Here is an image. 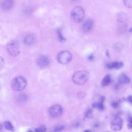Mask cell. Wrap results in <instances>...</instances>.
<instances>
[{"instance_id":"obj_12","label":"cell","mask_w":132,"mask_h":132,"mask_svg":"<svg viewBox=\"0 0 132 132\" xmlns=\"http://www.w3.org/2000/svg\"><path fill=\"white\" fill-rule=\"evenodd\" d=\"M105 100V97L103 96H101L100 98L99 102H95L92 105V107L94 108H97L100 111H102L104 109V103Z\"/></svg>"},{"instance_id":"obj_1","label":"cell","mask_w":132,"mask_h":132,"mask_svg":"<svg viewBox=\"0 0 132 132\" xmlns=\"http://www.w3.org/2000/svg\"><path fill=\"white\" fill-rule=\"evenodd\" d=\"M89 73L85 71H81L75 73L72 77V80L75 84L80 85L84 84L88 79Z\"/></svg>"},{"instance_id":"obj_9","label":"cell","mask_w":132,"mask_h":132,"mask_svg":"<svg viewBox=\"0 0 132 132\" xmlns=\"http://www.w3.org/2000/svg\"><path fill=\"white\" fill-rule=\"evenodd\" d=\"M123 65V63L122 62L115 61L111 63H107L106 66L107 68L109 69H114L118 70L122 68Z\"/></svg>"},{"instance_id":"obj_11","label":"cell","mask_w":132,"mask_h":132,"mask_svg":"<svg viewBox=\"0 0 132 132\" xmlns=\"http://www.w3.org/2000/svg\"><path fill=\"white\" fill-rule=\"evenodd\" d=\"M118 80L120 84H128L130 83L131 79L126 74L122 73L119 75Z\"/></svg>"},{"instance_id":"obj_34","label":"cell","mask_w":132,"mask_h":132,"mask_svg":"<svg viewBox=\"0 0 132 132\" xmlns=\"http://www.w3.org/2000/svg\"><path fill=\"white\" fill-rule=\"evenodd\" d=\"M72 1H76L77 0H72Z\"/></svg>"},{"instance_id":"obj_2","label":"cell","mask_w":132,"mask_h":132,"mask_svg":"<svg viewBox=\"0 0 132 132\" xmlns=\"http://www.w3.org/2000/svg\"><path fill=\"white\" fill-rule=\"evenodd\" d=\"M6 49L10 55L13 57L17 56L20 52V44L16 40H10L7 44Z\"/></svg>"},{"instance_id":"obj_28","label":"cell","mask_w":132,"mask_h":132,"mask_svg":"<svg viewBox=\"0 0 132 132\" xmlns=\"http://www.w3.org/2000/svg\"><path fill=\"white\" fill-rule=\"evenodd\" d=\"M127 100L129 103L131 104H132V98L131 95H129L128 96L127 98Z\"/></svg>"},{"instance_id":"obj_10","label":"cell","mask_w":132,"mask_h":132,"mask_svg":"<svg viewBox=\"0 0 132 132\" xmlns=\"http://www.w3.org/2000/svg\"><path fill=\"white\" fill-rule=\"evenodd\" d=\"M13 5L14 2L12 0H5L1 3L0 6L3 10H8L12 9Z\"/></svg>"},{"instance_id":"obj_4","label":"cell","mask_w":132,"mask_h":132,"mask_svg":"<svg viewBox=\"0 0 132 132\" xmlns=\"http://www.w3.org/2000/svg\"><path fill=\"white\" fill-rule=\"evenodd\" d=\"M85 12L83 9L79 6L74 8L72 10L71 16L72 20L75 22L79 23L83 19Z\"/></svg>"},{"instance_id":"obj_29","label":"cell","mask_w":132,"mask_h":132,"mask_svg":"<svg viewBox=\"0 0 132 132\" xmlns=\"http://www.w3.org/2000/svg\"><path fill=\"white\" fill-rule=\"evenodd\" d=\"M88 58L90 61L92 60L94 58L93 55V54H91L89 55L88 56Z\"/></svg>"},{"instance_id":"obj_20","label":"cell","mask_w":132,"mask_h":132,"mask_svg":"<svg viewBox=\"0 0 132 132\" xmlns=\"http://www.w3.org/2000/svg\"><path fill=\"white\" fill-rule=\"evenodd\" d=\"M57 33L58 39L59 41L62 43L65 42L66 40V39L63 36L61 29H57Z\"/></svg>"},{"instance_id":"obj_33","label":"cell","mask_w":132,"mask_h":132,"mask_svg":"<svg viewBox=\"0 0 132 132\" xmlns=\"http://www.w3.org/2000/svg\"><path fill=\"white\" fill-rule=\"evenodd\" d=\"M132 31V28H131L129 30V32H131Z\"/></svg>"},{"instance_id":"obj_7","label":"cell","mask_w":132,"mask_h":132,"mask_svg":"<svg viewBox=\"0 0 132 132\" xmlns=\"http://www.w3.org/2000/svg\"><path fill=\"white\" fill-rule=\"evenodd\" d=\"M123 122V121L122 118L118 117H116L111 121V128L114 131H119L122 127Z\"/></svg>"},{"instance_id":"obj_26","label":"cell","mask_w":132,"mask_h":132,"mask_svg":"<svg viewBox=\"0 0 132 132\" xmlns=\"http://www.w3.org/2000/svg\"><path fill=\"white\" fill-rule=\"evenodd\" d=\"M4 64V60L3 58L0 56V70L3 67Z\"/></svg>"},{"instance_id":"obj_16","label":"cell","mask_w":132,"mask_h":132,"mask_svg":"<svg viewBox=\"0 0 132 132\" xmlns=\"http://www.w3.org/2000/svg\"><path fill=\"white\" fill-rule=\"evenodd\" d=\"M111 79L110 74L106 75L103 78L101 82V84L103 87H105L109 85L111 82Z\"/></svg>"},{"instance_id":"obj_27","label":"cell","mask_w":132,"mask_h":132,"mask_svg":"<svg viewBox=\"0 0 132 132\" xmlns=\"http://www.w3.org/2000/svg\"><path fill=\"white\" fill-rule=\"evenodd\" d=\"M85 95V93L84 92H80L78 94V96L81 98H83L84 97Z\"/></svg>"},{"instance_id":"obj_30","label":"cell","mask_w":132,"mask_h":132,"mask_svg":"<svg viewBox=\"0 0 132 132\" xmlns=\"http://www.w3.org/2000/svg\"><path fill=\"white\" fill-rule=\"evenodd\" d=\"M105 54L107 57L108 58H109L110 57V54L109 51L107 49L106 50Z\"/></svg>"},{"instance_id":"obj_32","label":"cell","mask_w":132,"mask_h":132,"mask_svg":"<svg viewBox=\"0 0 132 132\" xmlns=\"http://www.w3.org/2000/svg\"><path fill=\"white\" fill-rule=\"evenodd\" d=\"M2 129V126L1 124L0 123V130H1Z\"/></svg>"},{"instance_id":"obj_24","label":"cell","mask_w":132,"mask_h":132,"mask_svg":"<svg viewBox=\"0 0 132 132\" xmlns=\"http://www.w3.org/2000/svg\"><path fill=\"white\" fill-rule=\"evenodd\" d=\"M132 117L130 115L128 116L127 119V126L128 129H131L132 128Z\"/></svg>"},{"instance_id":"obj_22","label":"cell","mask_w":132,"mask_h":132,"mask_svg":"<svg viewBox=\"0 0 132 132\" xmlns=\"http://www.w3.org/2000/svg\"><path fill=\"white\" fill-rule=\"evenodd\" d=\"M27 99V96L24 94H21L19 95L18 97L19 101L20 102H23L26 101Z\"/></svg>"},{"instance_id":"obj_8","label":"cell","mask_w":132,"mask_h":132,"mask_svg":"<svg viewBox=\"0 0 132 132\" xmlns=\"http://www.w3.org/2000/svg\"><path fill=\"white\" fill-rule=\"evenodd\" d=\"M50 62L48 57L44 55L39 56L37 59V63L39 66L41 68H44L47 66Z\"/></svg>"},{"instance_id":"obj_6","label":"cell","mask_w":132,"mask_h":132,"mask_svg":"<svg viewBox=\"0 0 132 132\" xmlns=\"http://www.w3.org/2000/svg\"><path fill=\"white\" fill-rule=\"evenodd\" d=\"M62 106L58 104H56L51 106L49 109L48 113L50 116L54 118H56L60 116L63 112Z\"/></svg>"},{"instance_id":"obj_14","label":"cell","mask_w":132,"mask_h":132,"mask_svg":"<svg viewBox=\"0 0 132 132\" xmlns=\"http://www.w3.org/2000/svg\"><path fill=\"white\" fill-rule=\"evenodd\" d=\"M117 21L120 23H123L128 20V15L126 13L120 12L117 13L116 15Z\"/></svg>"},{"instance_id":"obj_13","label":"cell","mask_w":132,"mask_h":132,"mask_svg":"<svg viewBox=\"0 0 132 132\" xmlns=\"http://www.w3.org/2000/svg\"><path fill=\"white\" fill-rule=\"evenodd\" d=\"M93 22L92 20L88 19L86 20L83 23L82 28L84 32H87L89 31L93 27Z\"/></svg>"},{"instance_id":"obj_15","label":"cell","mask_w":132,"mask_h":132,"mask_svg":"<svg viewBox=\"0 0 132 132\" xmlns=\"http://www.w3.org/2000/svg\"><path fill=\"white\" fill-rule=\"evenodd\" d=\"M23 43L24 44L27 45H30L35 42L36 39L33 35H29L26 36L23 40Z\"/></svg>"},{"instance_id":"obj_19","label":"cell","mask_w":132,"mask_h":132,"mask_svg":"<svg viewBox=\"0 0 132 132\" xmlns=\"http://www.w3.org/2000/svg\"><path fill=\"white\" fill-rule=\"evenodd\" d=\"M93 117V111L91 109H87L85 113L84 120L86 118H92Z\"/></svg>"},{"instance_id":"obj_17","label":"cell","mask_w":132,"mask_h":132,"mask_svg":"<svg viewBox=\"0 0 132 132\" xmlns=\"http://www.w3.org/2000/svg\"><path fill=\"white\" fill-rule=\"evenodd\" d=\"M125 98L123 97L118 101H113L111 103V105L114 108H117L119 106L121 103L125 101Z\"/></svg>"},{"instance_id":"obj_23","label":"cell","mask_w":132,"mask_h":132,"mask_svg":"<svg viewBox=\"0 0 132 132\" xmlns=\"http://www.w3.org/2000/svg\"><path fill=\"white\" fill-rule=\"evenodd\" d=\"M47 129L46 127L44 125H42L36 128L35 130V132H45Z\"/></svg>"},{"instance_id":"obj_25","label":"cell","mask_w":132,"mask_h":132,"mask_svg":"<svg viewBox=\"0 0 132 132\" xmlns=\"http://www.w3.org/2000/svg\"><path fill=\"white\" fill-rule=\"evenodd\" d=\"M64 128V126L63 125H59L55 127L53 130L54 131H59L63 130Z\"/></svg>"},{"instance_id":"obj_5","label":"cell","mask_w":132,"mask_h":132,"mask_svg":"<svg viewBox=\"0 0 132 132\" xmlns=\"http://www.w3.org/2000/svg\"><path fill=\"white\" fill-rule=\"evenodd\" d=\"M72 55L69 52L64 51L60 52L57 56L58 61L60 63L65 64L69 62L72 59Z\"/></svg>"},{"instance_id":"obj_18","label":"cell","mask_w":132,"mask_h":132,"mask_svg":"<svg viewBox=\"0 0 132 132\" xmlns=\"http://www.w3.org/2000/svg\"><path fill=\"white\" fill-rule=\"evenodd\" d=\"M3 125L6 129L12 131H14V127L11 123L9 121H5L3 123Z\"/></svg>"},{"instance_id":"obj_31","label":"cell","mask_w":132,"mask_h":132,"mask_svg":"<svg viewBox=\"0 0 132 132\" xmlns=\"http://www.w3.org/2000/svg\"><path fill=\"white\" fill-rule=\"evenodd\" d=\"M84 131L86 132H89L92 131L89 129H86L84 130Z\"/></svg>"},{"instance_id":"obj_3","label":"cell","mask_w":132,"mask_h":132,"mask_svg":"<svg viewBox=\"0 0 132 132\" xmlns=\"http://www.w3.org/2000/svg\"><path fill=\"white\" fill-rule=\"evenodd\" d=\"M27 81L23 77L18 76L14 78L11 83V86L14 90L20 91L26 87Z\"/></svg>"},{"instance_id":"obj_21","label":"cell","mask_w":132,"mask_h":132,"mask_svg":"<svg viewBox=\"0 0 132 132\" xmlns=\"http://www.w3.org/2000/svg\"><path fill=\"white\" fill-rule=\"evenodd\" d=\"M124 5L128 8H131L132 7V0H123Z\"/></svg>"}]
</instances>
